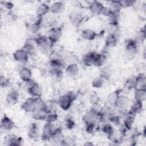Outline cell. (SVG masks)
I'll use <instances>...</instances> for the list:
<instances>
[{
    "instance_id": "obj_1",
    "label": "cell",
    "mask_w": 146,
    "mask_h": 146,
    "mask_svg": "<svg viewBox=\"0 0 146 146\" xmlns=\"http://www.w3.org/2000/svg\"><path fill=\"white\" fill-rule=\"evenodd\" d=\"M34 39L36 46L40 51L44 53L50 52L54 44L46 36L39 35L34 38Z\"/></svg>"
},
{
    "instance_id": "obj_2",
    "label": "cell",
    "mask_w": 146,
    "mask_h": 146,
    "mask_svg": "<svg viewBox=\"0 0 146 146\" xmlns=\"http://www.w3.org/2000/svg\"><path fill=\"white\" fill-rule=\"evenodd\" d=\"M125 44V56L127 59H133L137 52L138 44L134 39H127L124 42Z\"/></svg>"
},
{
    "instance_id": "obj_3",
    "label": "cell",
    "mask_w": 146,
    "mask_h": 146,
    "mask_svg": "<svg viewBox=\"0 0 146 146\" xmlns=\"http://www.w3.org/2000/svg\"><path fill=\"white\" fill-rule=\"evenodd\" d=\"M73 102L74 101L70 98L69 95L66 94L59 96L58 100V104L62 110H67L70 108Z\"/></svg>"
},
{
    "instance_id": "obj_4",
    "label": "cell",
    "mask_w": 146,
    "mask_h": 146,
    "mask_svg": "<svg viewBox=\"0 0 146 146\" xmlns=\"http://www.w3.org/2000/svg\"><path fill=\"white\" fill-rule=\"evenodd\" d=\"M129 104V99L127 96L121 94L118 96L115 103V106L119 110H127Z\"/></svg>"
},
{
    "instance_id": "obj_5",
    "label": "cell",
    "mask_w": 146,
    "mask_h": 146,
    "mask_svg": "<svg viewBox=\"0 0 146 146\" xmlns=\"http://www.w3.org/2000/svg\"><path fill=\"white\" fill-rule=\"evenodd\" d=\"M62 35V30L59 27H53L50 29L48 33L47 38L48 39L54 44L58 42Z\"/></svg>"
},
{
    "instance_id": "obj_6",
    "label": "cell",
    "mask_w": 146,
    "mask_h": 146,
    "mask_svg": "<svg viewBox=\"0 0 146 146\" xmlns=\"http://www.w3.org/2000/svg\"><path fill=\"white\" fill-rule=\"evenodd\" d=\"M99 113H98L91 109L87 111L84 115L83 120L86 124L91 123H96L99 120Z\"/></svg>"
},
{
    "instance_id": "obj_7",
    "label": "cell",
    "mask_w": 146,
    "mask_h": 146,
    "mask_svg": "<svg viewBox=\"0 0 146 146\" xmlns=\"http://www.w3.org/2000/svg\"><path fill=\"white\" fill-rule=\"evenodd\" d=\"M13 57L17 62L21 63H25L27 62L29 55L23 48H21L16 50L14 52Z\"/></svg>"
},
{
    "instance_id": "obj_8",
    "label": "cell",
    "mask_w": 146,
    "mask_h": 146,
    "mask_svg": "<svg viewBox=\"0 0 146 146\" xmlns=\"http://www.w3.org/2000/svg\"><path fill=\"white\" fill-rule=\"evenodd\" d=\"M83 19V14L78 11L72 12L70 15V21L71 24L74 26H79L82 23Z\"/></svg>"
},
{
    "instance_id": "obj_9",
    "label": "cell",
    "mask_w": 146,
    "mask_h": 146,
    "mask_svg": "<svg viewBox=\"0 0 146 146\" xmlns=\"http://www.w3.org/2000/svg\"><path fill=\"white\" fill-rule=\"evenodd\" d=\"M104 6L98 1H93L89 5V9L91 13L94 15L102 14Z\"/></svg>"
},
{
    "instance_id": "obj_10",
    "label": "cell",
    "mask_w": 146,
    "mask_h": 146,
    "mask_svg": "<svg viewBox=\"0 0 146 146\" xmlns=\"http://www.w3.org/2000/svg\"><path fill=\"white\" fill-rule=\"evenodd\" d=\"M1 127L5 131H10L14 127V122L5 115L1 121Z\"/></svg>"
},
{
    "instance_id": "obj_11",
    "label": "cell",
    "mask_w": 146,
    "mask_h": 146,
    "mask_svg": "<svg viewBox=\"0 0 146 146\" xmlns=\"http://www.w3.org/2000/svg\"><path fill=\"white\" fill-rule=\"evenodd\" d=\"M65 137L64 135L60 128L56 129L52 134L51 140L55 144H61L64 141Z\"/></svg>"
},
{
    "instance_id": "obj_12",
    "label": "cell",
    "mask_w": 146,
    "mask_h": 146,
    "mask_svg": "<svg viewBox=\"0 0 146 146\" xmlns=\"http://www.w3.org/2000/svg\"><path fill=\"white\" fill-rule=\"evenodd\" d=\"M21 108L27 112H33L35 110L34 98H28L22 104Z\"/></svg>"
},
{
    "instance_id": "obj_13",
    "label": "cell",
    "mask_w": 146,
    "mask_h": 146,
    "mask_svg": "<svg viewBox=\"0 0 146 146\" xmlns=\"http://www.w3.org/2000/svg\"><path fill=\"white\" fill-rule=\"evenodd\" d=\"M66 74L71 77L74 78L76 76L79 72V68L76 63H73L68 64L65 70Z\"/></svg>"
},
{
    "instance_id": "obj_14",
    "label": "cell",
    "mask_w": 146,
    "mask_h": 146,
    "mask_svg": "<svg viewBox=\"0 0 146 146\" xmlns=\"http://www.w3.org/2000/svg\"><path fill=\"white\" fill-rule=\"evenodd\" d=\"M20 79L24 82L31 79L32 72L30 68L26 67H22L18 72Z\"/></svg>"
},
{
    "instance_id": "obj_15",
    "label": "cell",
    "mask_w": 146,
    "mask_h": 146,
    "mask_svg": "<svg viewBox=\"0 0 146 146\" xmlns=\"http://www.w3.org/2000/svg\"><path fill=\"white\" fill-rule=\"evenodd\" d=\"M146 77L143 74H139L135 77V89H145Z\"/></svg>"
},
{
    "instance_id": "obj_16",
    "label": "cell",
    "mask_w": 146,
    "mask_h": 146,
    "mask_svg": "<svg viewBox=\"0 0 146 146\" xmlns=\"http://www.w3.org/2000/svg\"><path fill=\"white\" fill-rule=\"evenodd\" d=\"M34 43H35L34 39H29L26 41L22 48L27 53L29 56L34 55L35 53V47Z\"/></svg>"
},
{
    "instance_id": "obj_17",
    "label": "cell",
    "mask_w": 146,
    "mask_h": 146,
    "mask_svg": "<svg viewBox=\"0 0 146 146\" xmlns=\"http://www.w3.org/2000/svg\"><path fill=\"white\" fill-rule=\"evenodd\" d=\"M96 55V53L94 52H88L85 54L82 58L83 63L87 66L94 65Z\"/></svg>"
},
{
    "instance_id": "obj_18",
    "label": "cell",
    "mask_w": 146,
    "mask_h": 146,
    "mask_svg": "<svg viewBox=\"0 0 146 146\" xmlns=\"http://www.w3.org/2000/svg\"><path fill=\"white\" fill-rule=\"evenodd\" d=\"M29 93L33 98L41 97L42 94V90L41 87L36 82L27 90Z\"/></svg>"
},
{
    "instance_id": "obj_19",
    "label": "cell",
    "mask_w": 146,
    "mask_h": 146,
    "mask_svg": "<svg viewBox=\"0 0 146 146\" xmlns=\"http://www.w3.org/2000/svg\"><path fill=\"white\" fill-rule=\"evenodd\" d=\"M19 99V93L17 90H12L9 92L6 96L7 102L11 105L15 104L17 103Z\"/></svg>"
},
{
    "instance_id": "obj_20",
    "label": "cell",
    "mask_w": 146,
    "mask_h": 146,
    "mask_svg": "<svg viewBox=\"0 0 146 146\" xmlns=\"http://www.w3.org/2000/svg\"><path fill=\"white\" fill-rule=\"evenodd\" d=\"M81 36L85 40H92L96 37L97 34L94 30L88 28L82 31Z\"/></svg>"
},
{
    "instance_id": "obj_21",
    "label": "cell",
    "mask_w": 146,
    "mask_h": 146,
    "mask_svg": "<svg viewBox=\"0 0 146 146\" xmlns=\"http://www.w3.org/2000/svg\"><path fill=\"white\" fill-rule=\"evenodd\" d=\"M39 129L35 123H31L28 128V135L32 139H35L38 137Z\"/></svg>"
},
{
    "instance_id": "obj_22",
    "label": "cell",
    "mask_w": 146,
    "mask_h": 146,
    "mask_svg": "<svg viewBox=\"0 0 146 146\" xmlns=\"http://www.w3.org/2000/svg\"><path fill=\"white\" fill-rule=\"evenodd\" d=\"M49 10H50V7L47 4L42 3L38 6L36 11V14L38 16L43 17L49 11Z\"/></svg>"
},
{
    "instance_id": "obj_23",
    "label": "cell",
    "mask_w": 146,
    "mask_h": 146,
    "mask_svg": "<svg viewBox=\"0 0 146 146\" xmlns=\"http://www.w3.org/2000/svg\"><path fill=\"white\" fill-rule=\"evenodd\" d=\"M64 9V5L62 2H55L50 6V10L54 14H59Z\"/></svg>"
},
{
    "instance_id": "obj_24",
    "label": "cell",
    "mask_w": 146,
    "mask_h": 146,
    "mask_svg": "<svg viewBox=\"0 0 146 146\" xmlns=\"http://www.w3.org/2000/svg\"><path fill=\"white\" fill-rule=\"evenodd\" d=\"M105 30L108 33V34L116 35L117 33L119 31L118 23L108 22V24L106 25Z\"/></svg>"
},
{
    "instance_id": "obj_25",
    "label": "cell",
    "mask_w": 146,
    "mask_h": 146,
    "mask_svg": "<svg viewBox=\"0 0 146 146\" xmlns=\"http://www.w3.org/2000/svg\"><path fill=\"white\" fill-rule=\"evenodd\" d=\"M107 56L104 53L102 54H98L96 53L94 65L97 67H102L105 63L106 61Z\"/></svg>"
},
{
    "instance_id": "obj_26",
    "label": "cell",
    "mask_w": 146,
    "mask_h": 146,
    "mask_svg": "<svg viewBox=\"0 0 146 146\" xmlns=\"http://www.w3.org/2000/svg\"><path fill=\"white\" fill-rule=\"evenodd\" d=\"M35 110L44 111L46 107V103L41 97L34 98Z\"/></svg>"
},
{
    "instance_id": "obj_27",
    "label": "cell",
    "mask_w": 146,
    "mask_h": 146,
    "mask_svg": "<svg viewBox=\"0 0 146 146\" xmlns=\"http://www.w3.org/2000/svg\"><path fill=\"white\" fill-rule=\"evenodd\" d=\"M117 38L116 35L108 34L106 39L105 44L107 47H114L117 44Z\"/></svg>"
},
{
    "instance_id": "obj_28",
    "label": "cell",
    "mask_w": 146,
    "mask_h": 146,
    "mask_svg": "<svg viewBox=\"0 0 146 146\" xmlns=\"http://www.w3.org/2000/svg\"><path fill=\"white\" fill-rule=\"evenodd\" d=\"M109 9L112 13L115 14H119L121 10L123 9L120 1H112L110 2Z\"/></svg>"
},
{
    "instance_id": "obj_29",
    "label": "cell",
    "mask_w": 146,
    "mask_h": 146,
    "mask_svg": "<svg viewBox=\"0 0 146 146\" xmlns=\"http://www.w3.org/2000/svg\"><path fill=\"white\" fill-rule=\"evenodd\" d=\"M146 96V90L145 89H135L134 97L136 101H139L143 102L144 101Z\"/></svg>"
},
{
    "instance_id": "obj_30",
    "label": "cell",
    "mask_w": 146,
    "mask_h": 146,
    "mask_svg": "<svg viewBox=\"0 0 146 146\" xmlns=\"http://www.w3.org/2000/svg\"><path fill=\"white\" fill-rule=\"evenodd\" d=\"M46 112L44 111L34 110L32 112V117L36 120H44Z\"/></svg>"
},
{
    "instance_id": "obj_31",
    "label": "cell",
    "mask_w": 146,
    "mask_h": 146,
    "mask_svg": "<svg viewBox=\"0 0 146 146\" xmlns=\"http://www.w3.org/2000/svg\"><path fill=\"white\" fill-rule=\"evenodd\" d=\"M145 36L146 35L145 30H140L136 33L134 40L138 44H141L144 42L145 39Z\"/></svg>"
},
{
    "instance_id": "obj_32",
    "label": "cell",
    "mask_w": 146,
    "mask_h": 146,
    "mask_svg": "<svg viewBox=\"0 0 146 146\" xmlns=\"http://www.w3.org/2000/svg\"><path fill=\"white\" fill-rule=\"evenodd\" d=\"M120 90H117L112 92H111L107 98V102L110 105H115V103L116 102V99L117 98L118 96L120 94Z\"/></svg>"
},
{
    "instance_id": "obj_33",
    "label": "cell",
    "mask_w": 146,
    "mask_h": 146,
    "mask_svg": "<svg viewBox=\"0 0 146 146\" xmlns=\"http://www.w3.org/2000/svg\"><path fill=\"white\" fill-rule=\"evenodd\" d=\"M104 82H105V79L102 76H100V75H99L98 76L95 77L92 80L91 83L93 87L99 88H101L103 86Z\"/></svg>"
},
{
    "instance_id": "obj_34",
    "label": "cell",
    "mask_w": 146,
    "mask_h": 146,
    "mask_svg": "<svg viewBox=\"0 0 146 146\" xmlns=\"http://www.w3.org/2000/svg\"><path fill=\"white\" fill-rule=\"evenodd\" d=\"M50 74L52 79L55 82H60L63 78V71L59 70H51Z\"/></svg>"
},
{
    "instance_id": "obj_35",
    "label": "cell",
    "mask_w": 146,
    "mask_h": 146,
    "mask_svg": "<svg viewBox=\"0 0 146 146\" xmlns=\"http://www.w3.org/2000/svg\"><path fill=\"white\" fill-rule=\"evenodd\" d=\"M40 27V24L36 23L35 22H27V28L32 33H36L39 30Z\"/></svg>"
},
{
    "instance_id": "obj_36",
    "label": "cell",
    "mask_w": 146,
    "mask_h": 146,
    "mask_svg": "<svg viewBox=\"0 0 146 146\" xmlns=\"http://www.w3.org/2000/svg\"><path fill=\"white\" fill-rule=\"evenodd\" d=\"M142 109H143V102L135 100L134 103L132 105L130 110L136 115L137 113H140Z\"/></svg>"
},
{
    "instance_id": "obj_37",
    "label": "cell",
    "mask_w": 146,
    "mask_h": 146,
    "mask_svg": "<svg viewBox=\"0 0 146 146\" xmlns=\"http://www.w3.org/2000/svg\"><path fill=\"white\" fill-rule=\"evenodd\" d=\"M58 119V115L55 111L46 113L45 121L47 123H55Z\"/></svg>"
},
{
    "instance_id": "obj_38",
    "label": "cell",
    "mask_w": 146,
    "mask_h": 146,
    "mask_svg": "<svg viewBox=\"0 0 146 146\" xmlns=\"http://www.w3.org/2000/svg\"><path fill=\"white\" fill-rule=\"evenodd\" d=\"M18 137L16 136L15 135H9L6 136L5 141L7 145H15L16 141Z\"/></svg>"
},
{
    "instance_id": "obj_39",
    "label": "cell",
    "mask_w": 146,
    "mask_h": 146,
    "mask_svg": "<svg viewBox=\"0 0 146 146\" xmlns=\"http://www.w3.org/2000/svg\"><path fill=\"white\" fill-rule=\"evenodd\" d=\"M64 125L68 129H71L74 128L75 125V123L74 120L71 116H67L64 120Z\"/></svg>"
},
{
    "instance_id": "obj_40",
    "label": "cell",
    "mask_w": 146,
    "mask_h": 146,
    "mask_svg": "<svg viewBox=\"0 0 146 146\" xmlns=\"http://www.w3.org/2000/svg\"><path fill=\"white\" fill-rule=\"evenodd\" d=\"M102 131L108 136L110 135H111L115 130L113 128V127L111 126V124H110L108 123H104L102 127Z\"/></svg>"
},
{
    "instance_id": "obj_41",
    "label": "cell",
    "mask_w": 146,
    "mask_h": 146,
    "mask_svg": "<svg viewBox=\"0 0 146 146\" xmlns=\"http://www.w3.org/2000/svg\"><path fill=\"white\" fill-rule=\"evenodd\" d=\"M125 87L128 90L135 88V77L132 76L129 78L125 83Z\"/></svg>"
},
{
    "instance_id": "obj_42",
    "label": "cell",
    "mask_w": 146,
    "mask_h": 146,
    "mask_svg": "<svg viewBox=\"0 0 146 146\" xmlns=\"http://www.w3.org/2000/svg\"><path fill=\"white\" fill-rule=\"evenodd\" d=\"M99 75L103 78L105 80L108 79L110 77V71L109 68L107 67H104L101 68L100 70V74Z\"/></svg>"
},
{
    "instance_id": "obj_43",
    "label": "cell",
    "mask_w": 146,
    "mask_h": 146,
    "mask_svg": "<svg viewBox=\"0 0 146 146\" xmlns=\"http://www.w3.org/2000/svg\"><path fill=\"white\" fill-rule=\"evenodd\" d=\"M1 86L2 88H6V87H9L10 86V80L9 79L5 78V77H3V76H1Z\"/></svg>"
},
{
    "instance_id": "obj_44",
    "label": "cell",
    "mask_w": 146,
    "mask_h": 146,
    "mask_svg": "<svg viewBox=\"0 0 146 146\" xmlns=\"http://www.w3.org/2000/svg\"><path fill=\"white\" fill-rule=\"evenodd\" d=\"M103 108L98 102L92 103V106L91 109L98 113H100L103 111Z\"/></svg>"
},
{
    "instance_id": "obj_45",
    "label": "cell",
    "mask_w": 146,
    "mask_h": 146,
    "mask_svg": "<svg viewBox=\"0 0 146 146\" xmlns=\"http://www.w3.org/2000/svg\"><path fill=\"white\" fill-rule=\"evenodd\" d=\"M96 129V123H91L86 124V131L88 133H93Z\"/></svg>"
},
{
    "instance_id": "obj_46",
    "label": "cell",
    "mask_w": 146,
    "mask_h": 146,
    "mask_svg": "<svg viewBox=\"0 0 146 146\" xmlns=\"http://www.w3.org/2000/svg\"><path fill=\"white\" fill-rule=\"evenodd\" d=\"M69 96H70V98L72 99V100L73 101H74L76 98H77V96H78V95L76 92H75L74 91H70L69 92L67 93Z\"/></svg>"
},
{
    "instance_id": "obj_47",
    "label": "cell",
    "mask_w": 146,
    "mask_h": 146,
    "mask_svg": "<svg viewBox=\"0 0 146 146\" xmlns=\"http://www.w3.org/2000/svg\"><path fill=\"white\" fill-rule=\"evenodd\" d=\"M4 6L5 8L7 9H11L13 7V4L11 3L10 2H5V5Z\"/></svg>"
}]
</instances>
